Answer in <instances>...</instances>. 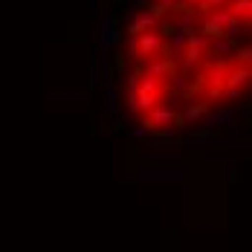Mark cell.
Instances as JSON below:
<instances>
[{
    "label": "cell",
    "instance_id": "obj_1",
    "mask_svg": "<svg viewBox=\"0 0 252 252\" xmlns=\"http://www.w3.org/2000/svg\"><path fill=\"white\" fill-rule=\"evenodd\" d=\"M162 96H165V84H162V78L145 76V73L130 76V99H127L130 113H148Z\"/></svg>",
    "mask_w": 252,
    "mask_h": 252
},
{
    "label": "cell",
    "instance_id": "obj_2",
    "mask_svg": "<svg viewBox=\"0 0 252 252\" xmlns=\"http://www.w3.org/2000/svg\"><path fill=\"white\" fill-rule=\"evenodd\" d=\"M209 50V38L203 35V32H194V35H186V41H183V50H180V70H183V76H189L197 64L203 61V55Z\"/></svg>",
    "mask_w": 252,
    "mask_h": 252
},
{
    "label": "cell",
    "instance_id": "obj_3",
    "mask_svg": "<svg viewBox=\"0 0 252 252\" xmlns=\"http://www.w3.org/2000/svg\"><path fill=\"white\" fill-rule=\"evenodd\" d=\"M133 41H130V55L142 64L145 58H151L154 52L162 50V44H165V38H162V32H157V29H145V32H139V35H130Z\"/></svg>",
    "mask_w": 252,
    "mask_h": 252
},
{
    "label": "cell",
    "instance_id": "obj_4",
    "mask_svg": "<svg viewBox=\"0 0 252 252\" xmlns=\"http://www.w3.org/2000/svg\"><path fill=\"white\" fill-rule=\"evenodd\" d=\"M142 73L154 76V78H174L177 76V61H174V55L165 50V44H162L159 52H154L151 58L142 61Z\"/></svg>",
    "mask_w": 252,
    "mask_h": 252
},
{
    "label": "cell",
    "instance_id": "obj_5",
    "mask_svg": "<svg viewBox=\"0 0 252 252\" xmlns=\"http://www.w3.org/2000/svg\"><path fill=\"white\" fill-rule=\"evenodd\" d=\"M171 122H174V107H171V104H165L162 99L157 101L148 113H145V127H151V130L165 127V125H171Z\"/></svg>",
    "mask_w": 252,
    "mask_h": 252
},
{
    "label": "cell",
    "instance_id": "obj_6",
    "mask_svg": "<svg viewBox=\"0 0 252 252\" xmlns=\"http://www.w3.org/2000/svg\"><path fill=\"white\" fill-rule=\"evenodd\" d=\"M250 78H252L250 64H238V67H229L223 87H232V90H241V93H244V90L250 87Z\"/></svg>",
    "mask_w": 252,
    "mask_h": 252
},
{
    "label": "cell",
    "instance_id": "obj_7",
    "mask_svg": "<svg viewBox=\"0 0 252 252\" xmlns=\"http://www.w3.org/2000/svg\"><path fill=\"white\" fill-rule=\"evenodd\" d=\"M226 73H229V64L223 58H218V64H209V70L203 73L206 76V87H223Z\"/></svg>",
    "mask_w": 252,
    "mask_h": 252
},
{
    "label": "cell",
    "instance_id": "obj_8",
    "mask_svg": "<svg viewBox=\"0 0 252 252\" xmlns=\"http://www.w3.org/2000/svg\"><path fill=\"white\" fill-rule=\"evenodd\" d=\"M226 9L241 21L244 26H250V18H252V0H229Z\"/></svg>",
    "mask_w": 252,
    "mask_h": 252
},
{
    "label": "cell",
    "instance_id": "obj_9",
    "mask_svg": "<svg viewBox=\"0 0 252 252\" xmlns=\"http://www.w3.org/2000/svg\"><path fill=\"white\" fill-rule=\"evenodd\" d=\"M154 26H157V18H154L151 12L145 9V12H139V15H136V21H133V24L127 26V32H130V35H139V32L154 29Z\"/></svg>",
    "mask_w": 252,
    "mask_h": 252
},
{
    "label": "cell",
    "instance_id": "obj_10",
    "mask_svg": "<svg viewBox=\"0 0 252 252\" xmlns=\"http://www.w3.org/2000/svg\"><path fill=\"white\" fill-rule=\"evenodd\" d=\"M206 110H209V104H191L189 110H186V116H183V122H197L206 116Z\"/></svg>",
    "mask_w": 252,
    "mask_h": 252
},
{
    "label": "cell",
    "instance_id": "obj_11",
    "mask_svg": "<svg viewBox=\"0 0 252 252\" xmlns=\"http://www.w3.org/2000/svg\"><path fill=\"white\" fill-rule=\"evenodd\" d=\"M250 58H252V50H250V47L238 50V64H250Z\"/></svg>",
    "mask_w": 252,
    "mask_h": 252
},
{
    "label": "cell",
    "instance_id": "obj_12",
    "mask_svg": "<svg viewBox=\"0 0 252 252\" xmlns=\"http://www.w3.org/2000/svg\"><path fill=\"white\" fill-rule=\"evenodd\" d=\"M220 122H229V113H226V110H220L218 116H212V119H209V125H215V127L220 125Z\"/></svg>",
    "mask_w": 252,
    "mask_h": 252
},
{
    "label": "cell",
    "instance_id": "obj_13",
    "mask_svg": "<svg viewBox=\"0 0 252 252\" xmlns=\"http://www.w3.org/2000/svg\"><path fill=\"white\" fill-rule=\"evenodd\" d=\"M159 3H165V6H171V3H174V0H159Z\"/></svg>",
    "mask_w": 252,
    "mask_h": 252
}]
</instances>
